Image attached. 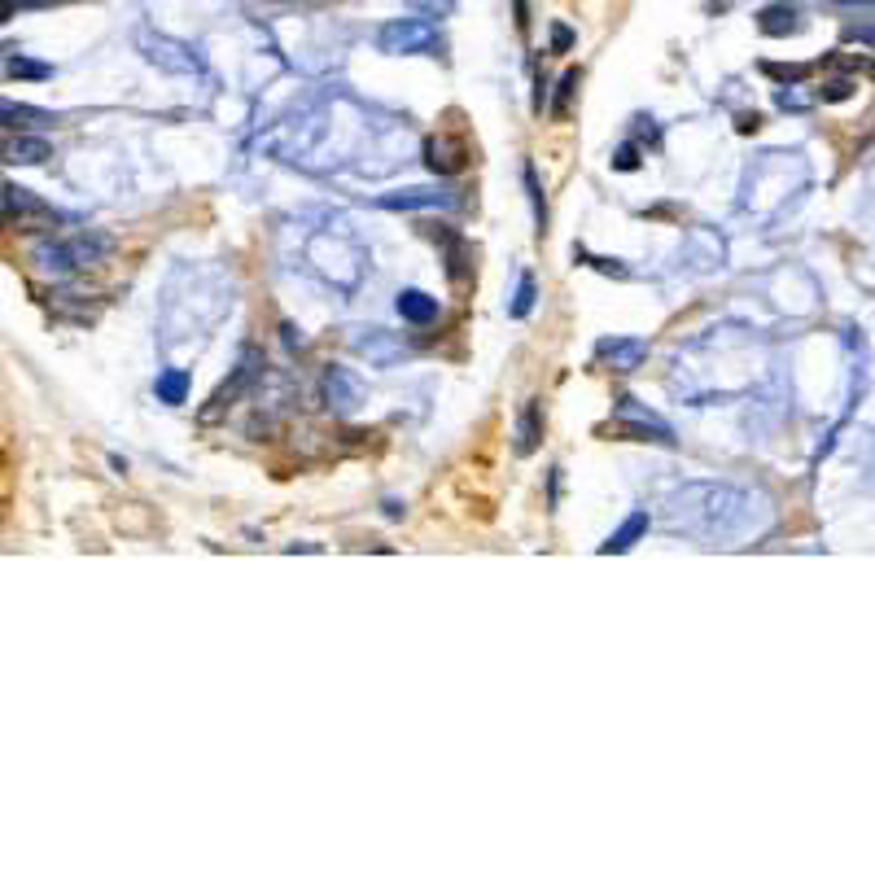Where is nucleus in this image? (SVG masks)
Segmentation results:
<instances>
[{
	"instance_id": "nucleus-1",
	"label": "nucleus",
	"mask_w": 875,
	"mask_h": 875,
	"mask_svg": "<svg viewBox=\"0 0 875 875\" xmlns=\"http://www.w3.org/2000/svg\"><path fill=\"white\" fill-rule=\"evenodd\" d=\"M105 250H110V236H75V241H44V245H35L31 259L40 271H49V276H75V271L93 268L97 259H102Z\"/></svg>"
},
{
	"instance_id": "nucleus-2",
	"label": "nucleus",
	"mask_w": 875,
	"mask_h": 875,
	"mask_svg": "<svg viewBox=\"0 0 875 875\" xmlns=\"http://www.w3.org/2000/svg\"><path fill=\"white\" fill-rule=\"evenodd\" d=\"M376 49L390 53V57H434L438 49H442V40L420 18H394V22H385L376 31Z\"/></svg>"
},
{
	"instance_id": "nucleus-3",
	"label": "nucleus",
	"mask_w": 875,
	"mask_h": 875,
	"mask_svg": "<svg viewBox=\"0 0 875 875\" xmlns=\"http://www.w3.org/2000/svg\"><path fill=\"white\" fill-rule=\"evenodd\" d=\"M0 193H4V224H9V228H13V224H18V228H31V224H49V219H57V210H53V206H44L31 189H22V184H13V180H9Z\"/></svg>"
},
{
	"instance_id": "nucleus-4",
	"label": "nucleus",
	"mask_w": 875,
	"mask_h": 875,
	"mask_svg": "<svg viewBox=\"0 0 875 875\" xmlns=\"http://www.w3.org/2000/svg\"><path fill=\"white\" fill-rule=\"evenodd\" d=\"M140 49H145V57H149L154 66L175 70V75H193V70H202V62H198L184 44L167 40V35H158V40H154L149 31H140Z\"/></svg>"
},
{
	"instance_id": "nucleus-5",
	"label": "nucleus",
	"mask_w": 875,
	"mask_h": 875,
	"mask_svg": "<svg viewBox=\"0 0 875 875\" xmlns=\"http://www.w3.org/2000/svg\"><path fill=\"white\" fill-rule=\"evenodd\" d=\"M596 355H600V364L608 372H635L648 359V341H640V337H605L596 346Z\"/></svg>"
},
{
	"instance_id": "nucleus-6",
	"label": "nucleus",
	"mask_w": 875,
	"mask_h": 875,
	"mask_svg": "<svg viewBox=\"0 0 875 875\" xmlns=\"http://www.w3.org/2000/svg\"><path fill=\"white\" fill-rule=\"evenodd\" d=\"M464 163H469L464 140H455V136H429L425 140V167L434 175H460Z\"/></svg>"
},
{
	"instance_id": "nucleus-7",
	"label": "nucleus",
	"mask_w": 875,
	"mask_h": 875,
	"mask_svg": "<svg viewBox=\"0 0 875 875\" xmlns=\"http://www.w3.org/2000/svg\"><path fill=\"white\" fill-rule=\"evenodd\" d=\"M455 202L460 198L451 189H403V193L376 198V206H385V210H446V206H455Z\"/></svg>"
},
{
	"instance_id": "nucleus-8",
	"label": "nucleus",
	"mask_w": 875,
	"mask_h": 875,
	"mask_svg": "<svg viewBox=\"0 0 875 875\" xmlns=\"http://www.w3.org/2000/svg\"><path fill=\"white\" fill-rule=\"evenodd\" d=\"M617 420H626L631 425V434H640V438H657V442H674V429L661 420V416H652V411H643V407H635V399H617Z\"/></svg>"
},
{
	"instance_id": "nucleus-9",
	"label": "nucleus",
	"mask_w": 875,
	"mask_h": 875,
	"mask_svg": "<svg viewBox=\"0 0 875 875\" xmlns=\"http://www.w3.org/2000/svg\"><path fill=\"white\" fill-rule=\"evenodd\" d=\"M44 158H53V149H49V140L44 136H9L4 140V163H18V167H35V163H44Z\"/></svg>"
},
{
	"instance_id": "nucleus-10",
	"label": "nucleus",
	"mask_w": 875,
	"mask_h": 875,
	"mask_svg": "<svg viewBox=\"0 0 875 875\" xmlns=\"http://www.w3.org/2000/svg\"><path fill=\"white\" fill-rule=\"evenodd\" d=\"M359 381L350 376L346 368H329L324 372V399H329V407H337V411H350V407L359 403Z\"/></svg>"
},
{
	"instance_id": "nucleus-11",
	"label": "nucleus",
	"mask_w": 875,
	"mask_h": 875,
	"mask_svg": "<svg viewBox=\"0 0 875 875\" xmlns=\"http://www.w3.org/2000/svg\"><path fill=\"white\" fill-rule=\"evenodd\" d=\"M0 119H4V132H27V128H53L57 123V114H49V110L13 105V102L0 105Z\"/></svg>"
},
{
	"instance_id": "nucleus-12",
	"label": "nucleus",
	"mask_w": 875,
	"mask_h": 875,
	"mask_svg": "<svg viewBox=\"0 0 875 875\" xmlns=\"http://www.w3.org/2000/svg\"><path fill=\"white\" fill-rule=\"evenodd\" d=\"M643 535H648V512H631L626 526H622L617 535H608V543H600V556H622V552H631Z\"/></svg>"
},
{
	"instance_id": "nucleus-13",
	"label": "nucleus",
	"mask_w": 875,
	"mask_h": 875,
	"mask_svg": "<svg viewBox=\"0 0 875 875\" xmlns=\"http://www.w3.org/2000/svg\"><path fill=\"white\" fill-rule=\"evenodd\" d=\"M394 306H399V315H403L407 324H429V320H438V298H429L425 289H403L394 298Z\"/></svg>"
},
{
	"instance_id": "nucleus-14",
	"label": "nucleus",
	"mask_w": 875,
	"mask_h": 875,
	"mask_svg": "<svg viewBox=\"0 0 875 875\" xmlns=\"http://www.w3.org/2000/svg\"><path fill=\"white\" fill-rule=\"evenodd\" d=\"M543 438V403H526L521 420H517V455H530Z\"/></svg>"
},
{
	"instance_id": "nucleus-15",
	"label": "nucleus",
	"mask_w": 875,
	"mask_h": 875,
	"mask_svg": "<svg viewBox=\"0 0 875 875\" xmlns=\"http://www.w3.org/2000/svg\"><path fill=\"white\" fill-rule=\"evenodd\" d=\"M757 27H762V35H792V31H801V22H797V9H792V4H766V9L757 13Z\"/></svg>"
},
{
	"instance_id": "nucleus-16",
	"label": "nucleus",
	"mask_w": 875,
	"mask_h": 875,
	"mask_svg": "<svg viewBox=\"0 0 875 875\" xmlns=\"http://www.w3.org/2000/svg\"><path fill=\"white\" fill-rule=\"evenodd\" d=\"M154 394H158V403L180 407L184 399H189V372H184V368H163V372H158V381H154Z\"/></svg>"
},
{
	"instance_id": "nucleus-17",
	"label": "nucleus",
	"mask_w": 875,
	"mask_h": 875,
	"mask_svg": "<svg viewBox=\"0 0 875 875\" xmlns=\"http://www.w3.org/2000/svg\"><path fill=\"white\" fill-rule=\"evenodd\" d=\"M4 75H9V79H53V66L27 62V57H18V53L9 49V53H4Z\"/></svg>"
},
{
	"instance_id": "nucleus-18",
	"label": "nucleus",
	"mask_w": 875,
	"mask_h": 875,
	"mask_svg": "<svg viewBox=\"0 0 875 875\" xmlns=\"http://www.w3.org/2000/svg\"><path fill=\"white\" fill-rule=\"evenodd\" d=\"M512 320H526L530 311H535V276L530 271H521V280H517V298H512Z\"/></svg>"
},
{
	"instance_id": "nucleus-19",
	"label": "nucleus",
	"mask_w": 875,
	"mask_h": 875,
	"mask_svg": "<svg viewBox=\"0 0 875 875\" xmlns=\"http://www.w3.org/2000/svg\"><path fill=\"white\" fill-rule=\"evenodd\" d=\"M578 93V70H565L561 84H556V102H552V119H565L570 114V97Z\"/></svg>"
},
{
	"instance_id": "nucleus-20",
	"label": "nucleus",
	"mask_w": 875,
	"mask_h": 875,
	"mask_svg": "<svg viewBox=\"0 0 875 875\" xmlns=\"http://www.w3.org/2000/svg\"><path fill=\"white\" fill-rule=\"evenodd\" d=\"M526 193H530V206H535V224H539V233H543V224H547V206H543V189H539V171L526 163Z\"/></svg>"
},
{
	"instance_id": "nucleus-21",
	"label": "nucleus",
	"mask_w": 875,
	"mask_h": 875,
	"mask_svg": "<svg viewBox=\"0 0 875 875\" xmlns=\"http://www.w3.org/2000/svg\"><path fill=\"white\" fill-rule=\"evenodd\" d=\"M853 75H836V79H827L823 88H818V102H849L853 97Z\"/></svg>"
},
{
	"instance_id": "nucleus-22",
	"label": "nucleus",
	"mask_w": 875,
	"mask_h": 875,
	"mask_svg": "<svg viewBox=\"0 0 875 875\" xmlns=\"http://www.w3.org/2000/svg\"><path fill=\"white\" fill-rule=\"evenodd\" d=\"M355 346H359L364 355H372L376 364H390V359L399 355V350H385V333H381V329H372V337H368V341H355Z\"/></svg>"
},
{
	"instance_id": "nucleus-23",
	"label": "nucleus",
	"mask_w": 875,
	"mask_h": 875,
	"mask_svg": "<svg viewBox=\"0 0 875 875\" xmlns=\"http://www.w3.org/2000/svg\"><path fill=\"white\" fill-rule=\"evenodd\" d=\"M762 70H766V75H774L779 84H801V79H806L814 66H774V62H766Z\"/></svg>"
},
{
	"instance_id": "nucleus-24",
	"label": "nucleus",
	"mask_w": 875,
	"mask_h": 875,
	"mask_svg": "<svg viewBox=\"0 0 875 875\" xmlns=\"http://www.w3.org/2000/svg\"><path fill=\"white\" fill-rule=\"evenodd\" d=\"M416 13H425V18H442V13H451V4L455 0H407Z\"/></svg>"
},
{
	"instance_id": "nucleus-25",
	"label": "nucleus",
	"mask_w": 875,
	"mask_h": 875,
	"mask_svg": "<svg viewBox=\"0 0 875 875\" xmlns=\"http://www.w3.org/2000/svg\"><path fill=\"white\" fill-rule=\"evenodd\" d=\"M613 167H617V171H635V167H640V149H635V145H622V149L613 154Z\"/></svg>"
},
{
	"instance_id": "nucleus-26",
	"label": "nucleus",
	"mask_w": 875,
	"mask_h": 875,
	"mask_svg": "<svg viewBox=\"0 0 875 875\" xmlns=\"http://www.w3.org/2000/svg\"><path fill=\"white\" fill-rule=\"evenodd\" d=\"M844 40H858V44H875V22H853V27H844Z\"/></svg>"
},
{
	"instance_id": "nucleus-27",
	"label": "nucleus",
	"mask_w": 875,
	"mask_h": 875,
	"mask_svg": "<svg viewBox=\"0 0 875 875\" xmlns=\"http://www.w3.org/2000/svg\"><path fill=\"white\" fill-rule=\"evenodd\" d=\"M570 44H573V31H570V27H561V22H556V27H552V53H565Z\"/></svg>"
},
{
	"instance_id": "nucleus-28",
	"label": "nucleus",
	"mask_w": 875,
	"mask_h": 875,
	"mask_svg": "<svg viewBox=\"0 0 875 875\" xmlns=\"http://www.w3.org/2000/svg\"><path fill=\"white\" fill-rule=\"evenodd\" d=\"M280 333H285V346H303V333L294 324H280Z\"/></svg>"
},
{
	"instance_id": "nucleus-29",
	"label": "nucleus",
	"mask_w": 875,
	"mask_h": 875,
	"mask_svg": "<svg viewBox=\"0 0 875 875\" xmlns=\"http://www.w3.org/2000/svg\"><path fill=\"white\" fill-rule=\"evenodd\" d=\"M832 4H836V9H853V4H858V9H875V0H832Z\"/></svg>"
},
{
	"instance_id": "nucleus-30",
	"label": "nucleus",
	"mask_w": 875,
	"mask_h": 875,
	"mask_svg": "<svg viewBox=\"0 0 875 875\" xmlns=\"http://www.w3.org/2000/svg\"><path fill=\"white\" fill-rule=\"evenodd\" d=\"M517 27H521V31L530 27V9H526V0H517Z\"/></svg>"
},
{
	"instance_id": "nucleus-31",
	"label": "nucleus",
	"mask_w": 875,
	"mask_h": 875,
	"mask_svg": "<svg viewBox=\"0 0 875 875\" xmlns=\"http://www.w3.org/2000/svg\"><path fill=\"white\" fill-rule=\"evenodd\" d=\"M757 128H762V119H757V114H744V119H740V132H757Z\"/></svg>"
},
{
	"instance_id": "nucleus-32",
	"label": "nucleus",
	"mask_w": 875,
	"mask_h": 875,
	"mask_svg": "<svg viewBox=\"0 0 875 875\" xmlns=\"http://www.w3.org/2000/svg\"><path fill=\"white\" fill-rule=\"evenodd\" d=\"M385 517L399 521V517H403V504H399V499H385Z\"/></svg>"
},
{
	"instance_id": "nucleus-33",
	"label": "nucleus",
	"mask_w": 875,
	"mask_h": 875,
	"mask_svg": "<svg viewBox=\"0 0 875 875\" xmlns=\"http://www.w3.org/2000/svg\"><path fill=\"white\" fill-rule=\"evenodd\" d=\"M867 75H871V79H875V57H871V62H867Z\"/></svg>"
}]
</instances>
